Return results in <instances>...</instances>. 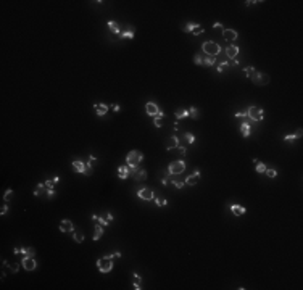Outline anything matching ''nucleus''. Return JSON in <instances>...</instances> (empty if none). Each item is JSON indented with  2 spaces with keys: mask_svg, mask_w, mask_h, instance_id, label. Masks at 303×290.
<instances>
[{
  "mask_svg": "<svg viewBox=\"0 0 303 290\" xmlns=\"http://www.w3.org/2000/svg\"><path fill=\"white\" fill-rule=\"evenodd\" d=\"M44 192H47V187H45V184H44V182H39V184H37V187H36V190H34V197L42 195Z\"/></svg>",
  "mask_w": 303,
  "mask_h": 290,
  "instance_id": "nucleus-27",
  "label": "nucleus"
},
{
  "mask_svg": "<svg viewBox=\"0 0 303 290\" xmlns=\"http://www.w3.org/2000/svg\"><path fill=\"white\" fill-rule=\"evenodd\" d=\"M266 174H268V177H276V176H277V171H276V169H266V171H265Z\"/></svg>",
  "mask_w": 303,
  "mask_h": 290,
  "instance_id": "nucleus-43",
  "label": "nucleus"
},
{
  "mask_svg": "<svg viewBox=\"0 0 303 290\" xmlns=\"http://www.w3.org/2000/svg\"><path fill=\"white\" fill-rule=\"evenodd\" d=\"M161 184H163V185H168V179H166V177H164V179L161 181Z\"/></svg>",
  "mask_w": 303,
  "mask_h": 290,
  "instance_id": "nucleus-58",
  "label": "nucleus"
},
{
  "mask_svg": "<svg viewBox=\"0 0 303 290\" xmlns=\"http://www.w3.org/2000/svg\"><path fill=\"white\" fill-rule=\"evenodd\" d=\"M173 184H174V187H176V189H182V187H184V184H186V182H179V181H174Z\"/></svg>",
  "mask_w": 303,
  "mask_h": 290,
  "instance_id": "nucleus-49",
  "label": "nucleus"
},
{
  "mask_svg": "<svg viewBox=\"0 0 303 290\" xmlns=\"http://www.w3.org/2000/svg\"><path fill=\"white\" fill-rule=\"evenodd\" d=\"M73 168L76 169V173H81V174H84V171H85V163H84V161H79V160H76V161H73Z\"/></svg>",
  "mask_w": 303,
  "mask_h": 290,
  "instance_id": "nucleus-22",
  "label": "nucleus"
},
{
  "mask_svg": "<svg viewBox=\"0 0 303 290\" xmlns=\"http://www.w3.org/2000/svg\"><path fill=\"white\" fill-rule=\"evenodd\" d=\"M142 160H144V153L139 152V150H131L128 153V156H126V163H128V166H131V168H137Z\"/></svg>",
  "mask_w": 303,
  "mask_h": 290,
  "instance_id": "nucleus-2",
  "label": "nucleus"
},
{
  "mask_svg": "<svg viewBox=\"0 0 303 290\" xmlns=\"http://www.w3.org/2000/svg\"><path fill=\"white\" fill-rule=\"evenodd\" d=\"M255 164H256V169H255V171H256V173H260V174H263V173H265L266 169H268V168H266V164H265V163H261V161H256Z\"/></svg>",
  "mask_w": 303,
  "mask_h": 290,
  "instance_id": "nucleus-31",
  "label": "nucleus"
},
{
  "mask_svg": "<svg viewBox=\"0 0 303 290\" xmlns=\"http://www.w3.org/2000/svg\"><path fill=\"white\" fill-rule=\"evenodd\" d=\"M255 121H251V119H245V121L242 123V126H240V134H242V137L243 139H247L248 135H250V132H251V124H253Z\"/></svg>",
  "mask_w": 303,
  "mask_h": 290,
  "instance_id": "nucleus-10",
  "label": "nucleus"
},
{
  "mask_svg": "<svg viewBox=\"0 0 303 290\" xmlns=\"http://www.w3.org/2000/svg\"><path fill=\"white\" fill-rule=\"evenodd\" d=\"M105 218H106L108 221H110V223H113V219H115V216H113L111 213H106V214H105Z\"/></svg>",
  "mask_w": 303,
  "mask_h": 290,
  "instance_id": "nucleus-54",
  "label": "nucleus"
},
{
  "mask_svg": "<svg viewBox=\"0 0 303 290\" xmlns=\"http://www.w3.org/2000/svg\"><path fill=\"white\" fill-rule=\"evenodd\" d=\"M21 266L24 271H34L37 268V261L34 256H23L21 260Z\"/></svg>",
  "mask_w": 303,
  "mask_h": 290,
  "instance_id": "nucleus-7",
  "label": "nucleus"
},
{
  "mask_svg": "<svg viewBox=\"0 0 303 290\" xmlns=\"http://www.w3.org/2000/svg\"><path fill=\"white\" fill-rule=\"evenodd\" d=\"M247 116H248V119H251V121H263L265 111H263L261 106L251 105V106H248V110H247Z\"/></svg>",
  "mask_w": 303,
  "mask_h": 290,
  "instance_id": "nucleus-3",
  "label": "nucleus"
},
{
  "mask_svg": "<svg viewBox=\"0 0 303 290\" xmlns=\"http://www.w3.org/2000/svg\"><path fill=\"white\" fill-rule=\"evenodd\" d=\"M245 3L250 7V5H256V3H261V2H253V0H248V2H245Z\"/></svg>",
  "mask_w": 303,
  "mask_h": 290,
  "instance_id": "nucleus-56",
  "label": "nucleus"
},
{
  "mask_svg": "<svg viewBox=\"0 0 303 290\" xmlns=\"http://www.w3.org/2000/svg\"><path fill=\"white\" fill-rule=\"evenodd\" d=\"M222 37H224L226 41H229V42H234L239 37V34H237V31H234V29H224V31H222Z\"/></svg>",
  "mask_w": 303,
  "mask_h": 290,
  "instance_id": "nucleus-16",
  "label": "nucleus"
},
{
  "mask_svg": "<svg viewBox=\"0 0 303 290\" xmlns=\"http://www.w3.org/2000/svg\"><path fill=\"white\" fill-rule=\"evenodd\" d=\"M8 268H10V271L13 272V274H16V272L20 271V264H18V263H13V264H10Z\"/></svg>",
  "mask_w": 303,
  "mask_h": 290,
  "instance_id": "nucleus-41",
  "label": "nucleus"
},
{
  "mask_svg": "<svg viewBox=\"0 0 303 290\" xmlns=\"http://www.w3.org/2000/svg\"><path fill=\"white\" fill-rule=\"evenodd\" d=\"M92 173H94V169H92V163L87 161V163H85V171H84V174H85V176H90Z\"/></svg>",
  "mask_w": 303,
  "mask_h": 290,
  "instance_id": "nucleus-38",
  "label": "nucleus"
},
{
  "mask_svg": "<svg viewBox=\"0 0 303 290\" xmlns=\"http://www.w3.org/2000/svg\"><path fill=\"white\" fill-rule=\"evenodd\" d=\"M205 29H203V27L202 26H200V24H197V27H195V29H193L192 31V34H193V36H200V34H202Z\"/></svg>",
  "mask_w": 303,
  "mask_h": 290,
  "instance_id": "nucleus-42",
  "label": "nucleus"
},
{
  "mask_svg": "<svg viewBox=\"0 0 303 290\" xmlns=\"http://www.w3.org/2000/svg\"><path fill=\"white\" fill-rule=\"evenodd\" d=\"M174 118H176V119H184V118H189V110L176 111V113H174Z\"/></svg>",
  "mask_w": 303,
  "mask_h": 290,
  "instance_id": "nucleus-30",
  "label": "nucleus"
},
{
  "mask_svg": "<svg viewBox=\"0 0 303 290\" xmlns=\"http://www.w3.org/2000/svg\"><path fill=\"white\" fill-rule=\"evenodd\" d=\"M97 268H99V271H100V272H103V274H108V272H111V271H113V260L106 258V256L99 258V260H97Z\"/></svg>",
  "mask_w": 303,
  "mask_h": 290,
  "instance_id": "nucleus-4",
  "label": "nucleus"
},
{
  "mask_svg": "<svg viewBox=\"0 0 303 290\" xmlns=\"http://www.w3.org/2000/svg\"><path fill=\"white\" fill-rule=\"evenodd\" d=\"M137 197L142 198V200H153L155 198V192H153L152 189H148V187H144V189H139V192H137Z\"/></svg>",
  "mask_w": 303,
  "mask_h": 290,
  "instance_id": "nucleus-8",
  "label": "nucleus"
},
{
  "mask_svg": "<svg viewBox=\"0 0 303 290\" xmlns=\"http://www.w3.org/2000/svg\"><path fill=\"white\" fill-rule=\"evenodd\" d=\"M250 81L255 84V86H266V84H269V76L268 74H265V73H260V71H256L253 76L250 77Z\"/></svg>",
  "mask_w": 303,
  "mask_h": 290,
  "instance_id": "nucleus-5",
  "label": "nucleus"
},
{
  "mask_svg": "<svg viewBox=\"0 0 303 290\" xmlns=\"http://www.w3.org/2000/svg\"><path fill=\"white\" fill-rule=\"evenodd\" d=\"M11 195H13V190H11V189H8L7 192H5V195H3V200H5V202H10Z\"/></svg>",
  "mask_w": 303,
  "mask_h": 290,
  "instance_id": "nucleus-44",
  "label": "nucleus"
},
{
  "mask_svg": "<svg viewBox=\"0 0 303 290\" xmlns=\"http://www.w3.org/2000/svg\"><path fill=\"white\" fill-rule=\"evenodd\" d=\"M119 37L121 39H132L134 37V27H128V31H124V32H121L119 34Z\"/></svg>",
  "mask_w": 303,
  "mask_h": 290,
  "instance_id": "nucleus-28",
  "label": "nucleus"
},
{
  "mask_svg": "<svg viewBox=\"0 0 303 290\" xmlns=\"http://www.w3.org/2000/svg\"><path fill=\"white\" fill-rule=\"evenodd\" d=\"M163 118H164V113L160 110V113L153 118V124H155V127H161L163 126Z\"/></svg>",
  "mask_w": 303,
  "mask_h": 290,
  "instance_id": "nucleus-23",
  "label": "nucleus"
},
{
  "mask_svg": "<svg viewBox=\"0 0 303 290\" xmlns=\"http://www.w3.org/2000/svg\"><path fill=\"white\" fill-rule=\"evenodd\" d=\"M58 181H60V177H53V179H50V181H45V187H47V189H53V187H55V184L56 182H58Z\"/></svg>",
  "mask_w": 303,
  "mask_h": 290,
  "instance_id": "nucleus-32",
  "label": "nucleus"
},
{
  "mask_svg": "<svg viewBox=\"0 0 303 290\" xmlns=\"http://www.w3.org/2000/svg\"><path fill=\"white\" fill-rule=\"evenodd\" d=\"M226 55H227V58H229V60L237 58V55H239V47H237V45H229V47L226 48Z\"/></svg>",
  "mask_w": 303,
  "mask_h": 290,
  "instance_id": "nucleus-19",
  "label": "nucleus"
},
{
  "mask_svg": "<svg viewBox=\"0 0 303 290\" xmlns=\"http://www.w3.org/2000/svg\"><path fill=\"white\" fill-rule=\"evenodd\" d=\"M193 63H195V65H203V56H202V53H197L195 56H193Z\"/></svg>",
  "mask_w": 303,
  "mask_h": 290,
  "instance_id": "nucleus-39",
  "label": "nucleus"
},
{
  "mask_svg": "<svg viewBox=\"0 0 303 290\" xmlns=\"http://www.w3.org/2000/svg\"><path fill=\"white\" fill-rule=\"evenodd\" d=\"M202 50H203V53H205V55H208V56H215V58L221 53V47H219V45L216 44L215 41H207V42H203Z\"/></svg>",
  "mask_w": 303,
  "mask_h": 290,
  "instance_id": "nucleus-1",
  "label": "nucleus"
},
{
  "mask_svg": "<svg viewBox=\"0 0 303 290\" xmlns=\"http://www.w3.org/2000/svg\"><path fill=\"white\" fill-rule=\"evenodd\" d=\"M179 144H181V140L176 137V135H171V137L166 139V144H164L166 147H164V149H166V152H171L173 149H178Z\"/></svg>",
  "mask_w": 303,
  "mask_h": 290,
  "instance_id": "nucleus-12",
  "label": "nucleus"
},
{
  "mask_svg": "<svg viewBox=\"0 0 303 290\" xmlns=\"http://www.w3.org/2000/svg\"><path fill=\"white\" fill-rule=\"evenodd\" d=\"M45 193H47L49 198H52V197L55 195V190H53V189H47V192H45Z\"/></svg>",
  "mask_w": 303,
  "mask_h": 290,
  "instance_id": "nucleus-51",
  "label": "nucleus"
},
{
  "mask_svg": "<svg viewBox=\"0 0 303 290\" xmlns=\"http://www.w3.org/2000/svg\"><path fill=\"white\" fill-rule=\"evenodd\" d=\"M92 221H95L97 224H100V226H103V227L110 224V221H108V219L105 218V216H97V214H92Z\"/></svg>",
  "mask_w": 303,
  "mask_h": 290,
  "instance_id": "nucleus-21",
  "label": "nucleus"
},
{
  "mask_svg": "<svg viewBox=\"0 0 303 290\" xmlns=\"http://www.w3.org/2000/svg\"><path fill=\"white\" fill-rule=\"evenodd\" d=\"M103 235V226L100 224H95V232H94V240H100V237Z\"/></svg>",
  "mask_w": 303,
  "mask_h": 290,
  "instance_id": "nucleus-26",
  "label": "nucleus"
},
{
  "mask_svg": "<svg viewBox=\"0 0 303 290\" xmlns=\"http://www.w3.org/2000/svg\"><path fill=\"white\" fill-rule=\"evenodd\" d=\"M132 277H134V284H137V285H140V284H142V279H140V276L137 274V272H132Z\"/></svg>",
  "mask_w": 303,
  "mask_h": 290,
  "instance_id": "nucleus-45",
  "label": "nucleus"
},
{
  "mask_svg": "<svg viewBox=\"0 0 303 290\" xmlns=\"http://www.w3.org/2000/svg\"><path fill=\"white\" fill-rule=\"evenodd\" d=\"M108 105H105V103H95L94 105V110H95V113H97V116H105L106 115V111H108Z\"/></svg>",
  "mask_w": 303,
  "mask_h": 290,
  "instance_id": "nucleus-17",
  "label": "nucleus"
},
{
  "mask_svg": "<svg viewBox=\"0 0 303 290\" xmlns=\"http://www.w3.org/2000/svg\"><path fill=\"white\" fill-rule=\"evenodd\" d=\"M295 139H297V137H295L294 134H289V135H285V137H284V140H285V142H294Z\"/></svg>",
  "mask_w": 303,
  "mask_h": 290,
  "instance_id": "nucleus-46",
  "label": "nucleus"
},
{
  "mask_svg": "<svg viewBox=\"0 0 303 290\" xmlns=\"http://www.w3.org/2000/svg\"><path fill=\"white\" fill-rule=\"evenodd\" d=\"M16 255H23V256H36V248L26 247V248H15Z\"/></svg>",
  "mask_w": 303,
  "mask_h": 290,
  "instance_id": "nucleus-14",
  "label": "nucleus"
},
{
  "mask_svg": "<svg viewBox=\"0 0 303 290\" xmlns=\"http://www.w3.org/2000/svg\"><path fill=\"white\" fill-rule=\"evenodd\" d=\"M132 177H134L135 181H145V179H147V171H145L144 168H134Z\"/></svg>",
  "mask_w": 303,
  "mask_h": 290,
  "instance_id": "nucleus-15",
  "label": "nucleus"
},
{
  "mask_svg": "<svg viewBox=\"0 0 303 290\" xmlns=\"http://www.w3.org/2000/svg\"><path fill=\"white\" fill-rule=\"evenodd\" d=\"M184 142H186L187 145H192L193 142H195V135L190 134V132H186L184 134Z\"/></svg>",
  "mask_w": 303,
  "mask_h": 290,
  "instance_id": "nucleus-29",
  "label": "nucleus"
},
{
  "mask_svg": "<svg viewBox=\"0 0 303 290\" xmlns=\"http://www.w3.org/2000/svg\"><path fill=\"white\" fill-rule=\"evenodd\" d=\"M110 108H113V111H119V105L118 103H113Z\"/></svg>",
  "mask_w": 303,
  "mask_h": 290,
  "instance_id": "nucleus-55",
  "label": "nucleus"
},
{
  "mask_svg": "<svg viewBox=\"0 0 303 290\" xmlns=\"http://www.w3.org/2000/svg\"><path fill=\"white\" fill-rule=\"evenodd\" d=\"M178 152L181 153L182 156H184V155H186V145H179V147H178Z\"/></svg>",
  "mask_w": 303,
  "mask_h": 290,
  "instance_id": "nucleus-48",
  "label": "nucleus"
},
{
  "mask_svg": "<svg viewBox=\"0 0 303 290\" xmlns=\"http://www.w3.org/2000/svg\"><path fill=\"white\" fill-rule=\"evenodd\" d=\"M227 68H231V63L229 61H222V63H219V66L216 68V70H218V73H222V71H226Z\"/></svg>",
  "mask_w": 303,
  "mask_h": 290,
  "instance_id": "nucleus-35",
  "label": "nucleus"
},
{
  "mask_svg": "<svg viewBox=\"0 0 303 290\" xmlns=\"http://www.w3.org/2000/svg\"><path fill=\"white\" fill-rule=\"evenodd\" d=\"M243 73H245V76H247V77L250 79V77L256 73V70H255L253 66H247V68H243Z\"/></svg>",
  "mask_w": 303,
  "mask_h": 290,
  "instance_id": "nucleus-33",
  "label": "nucleus"
},
{
  "mask_svg": "<svg viewBox=\"0 0 303 290\" xmlns=\"http://www.w3.org/2000/svg\"><path fill=\"white\" fill-rule=\"evenodd\" d=\"M301 134H303V131H301V127H300V129H297V131H295V134H294V135H295L297 139H300V137H301Z\"/></svg>",
  "mask_w": 303,
  "mask_h": 290,
  "instance_id": "nucleus-52",
  "label": "nucleus"
},
{
  "mask_svg": "<svg viewBox=\"0 0 303 290\" xmlns=\"http://www.w3.org/2000/svg\"><path fill=\"white\" fill-rule=\"evenodd\" d=\"M229 209L232 211L234 216H242V214H245V211H247V209H245L242 205H237V203H232L231 206H229Z\"/></svg>",
  "mask_w": 303,
  "mask_h": 290,
  "instance_id": "nucleus-18",
  "label": "nucleus"
},
{
  "mask_svg": "<svg viewBox=\"0 0 303 290\" xmlns=\"http://www.w3.org/2000/svg\"><path fill=\"white\" fill-rule=\"evenodd\" d=\"M108 27H110V31L113 32V34H118V36H119V34H121V31H119V24H118V23L116 21H108Z\"/></svg>",
  "mask_w": 303,
  "mask_h": 290,
  "instance_id": "nucleus-25",
  "label": "nucleus"
},
{
  "mask_svg": "<svg viewBox=\"0 0 303 290\" xmlns=\"http://www.w3.org/2000/svg\"><path fill=\"white\" fill-rule=\"evenodd\" d=\"M198 177H200V171H198V169H195V171H193V174L187 176L186 184H189V185H195V184L198 182Z\"/></svg>",
  "mask_w": 303,
  "mask_h": 290,
  "instance_id": "nucleus-20",
  "label": "nucleus"
},
{
  "mask_svg": "<svg viewBox=\"0 0 303 290\" xmlns=\"http://www.w3.org/2000/svg\"><path fill=\"white\" fill-rule=\"evenodd\" d=\"M95 160H97V158H95L94 155H90V156H89V161H90V163H94Z\"/></svg>",
  "mask_w": 303,
  "mask_h": 290,
  "instance_id": "nucleus-57",
  "label": "nucleus"
},
{
  "mask_svg": "<svg viewBox=\"0 0 303 290\" xmlns=\"http://www.w3.org/2000/svg\"><path fill=\"white\" fill-rule=\"evenodd\" d=\"M236 118H248V116H247V111H239V113H236Z\"/></svg>",
  "mask_w": 303,
  "mask_h": 290,
  "instance_id": "nucleus-47",
  "label": "nucleus"
},
{
  "mask_svg": "<svg viewBox=\"0 0 303 290\" xmlns=\"http://www.w3.org/2000/svg\"><path fill=\"white\" fill-rule=\"evenodd\" d=\"M213 27H215V29H222V31H224V26H222L221 23H215Z\"/></svg>",
  "mask_w": 303,
  "mask_h": 290,
  "instance_id": "nucleus-53",
  "label": "nucleus"
},
{
  "mask_svg": "<svg viewBox=\"0 0 303 290\" xmlns=\"http://www.w3.org/2000/svg\"><path fill=\"white\" fill-rule=\"evenodd\" d=\"M58 229H60L61 232H71V234H73L76 227H74V224L71 223L70 219H61V223H60V227H58Z\"/></svg>",
  "mask_w": 303,
  "mask_h": 290,
  "instance_id": "nucleus-13",
  "label": "nucleus"
},
{
  "mask_svg": "<svg viewBox=\"0 0 303 290\" xmlns=\"http://www.w3.org/2000/svg\"><path fill=\"white\" fill-rule=\"evenodd\" d=\"M203 65H205V66H211V65H215V56H208V55H205V56H203Z\"/></svg>",
  "mask_w": 303,
  "mask_h": 290,
  "instance_id": "nucleus-34",
  "label": "nucleus"
},
{
  "mask_svg": "<svg viewBox=\"0 0 303 290\" xmlns=\"http://www.w3.org/2000/svg\"><path fill=\"white\" fill-rule=\"evenodd\" d=\"M8 213V205H3V206H2V209H0V214H7Z\"/></svg>",
  "mask_w": 303,
  "mask_h": 290,
  "instance_id": "nucleus-50",
  "label": "nucleus"
},
{
  "mask_svg": "<svg viewBox=\"0 0 303 290\" xmlns=\"http://www.w3.org/2000/svg\"><path fill=\"white\" fill-rule=\"evenodd\" d=\"M73 238H74V242H76V243H82V242H84V234H82V231L74 229V232H73Z\"/></svg>",
  "mask_w": 303,
  "mask_h": 290,
  "instance_id": "nucleus-24",
  "label": "nucleus"
},
{
  "mask_svg": "<svg viewBox=\"0 0 303 290\" xmlns=\"http://www.w3.org/2000/svg\"><path fill=\"white\" fill-rule=\"evenodd\" d=\"M184 169H186L184 161H173V163H169V166H168V173L173 174V176L174 174H182Z\"/></svg>",
  "mask_w": 303,
  "mask_h": 290,
  "instance_id": "nucleus-6",
  "label": "nucleus"
},
{
  "mask_svg": "<svg viewBox=\"0 0 303 290\" xmlns=\"http://www.w3.org/2000/svg\"><path fill=\"white\" fill-rule=\"evenodd\" d=\"M195 27H197V23H187L184 26V32H192Z\"/></svg>",
  "mask_w": 303,
  "mask_h": 290,
  "instance_id": "nucleus-37",
  "label": "nucleus"
},
{
  "mask_svg": "<svg viewBox=\"0 0 303 290\" xmlns=\"http://www.w3.org/2000/svg\"><path fill=\"white\" fill-rule=\"evenodd\" d=\"M145 111H147L148 116L155 118L158 113H160V108H158V105L155 103V102H147V103H145Z\"/></svg>",
  "mask_w": 303,
  "mask_h": 290,
  "instance_id": "nucleus-11",
  "label": "nucleus"
},
{
  "mask_svg": "<svg viewBox=\"0 0 303 290\" xmlns=\"http://www.w3.org/2000/svg\"><path fill=\"white\" fill-rule=\"evenodd\" d=\"M132 171H134V168L128 166V164H124V166H119V168H118V177L124 181V179H128V177H131V176H132Z\"/></svg>",
  "mask_w": 303,
  "mask_h": 290,
  "instance_id": "nucleus-9",
  "label": "nucleus"
},
{
  "mask_svg": "<svg viewBox=\"0 0 303 290\" xmlns=\"http://www.w3.org/2000/svg\"><path fill=\"white\" fill-rule=\"evenodd\" d=\"M189 116H190L192 119H197V118H198V110H197L195 106H190V108H189Z\"/></svg>",
  "mask_w": 303,
  "mask_h": 290,
  "instance_id": "nucleus-36",
  "label": "nucleus"
},
{
  "mask_svg": "<svg viewBox=\"0 0 303 290\" xmlns=\"http://www.w3.org/2000/svg\"><path fill=\"white\" fill-rule=\"evenodd\" d=\"M153 200H155V203H157V206H166V205H168V202L166 200H163V198H153Z\"/></svg>",
  "mask_w": 303,
  "mask_h": 290,
  "instance_id": "nucleus-40",
  "label": "nucleus"
}]
</instances>
